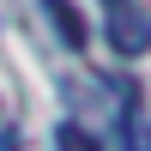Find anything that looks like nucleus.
<instances>
[{
  "label": "nucleus",
  "instance_id": "nucleus-3",
  "mask_svg": "<svg viewBox=\"0 0 151 151\" xmlns=\"http://www.w3.org/2000/svg\"><path fill=\"white\" fill-rule=\"evenodd\" d=\"M121 151H151V121H145L139 97L121 109Z\"/></svg>",
  "mask_w": 151,
  "mask_h": 151
},
{
  "label": "nucleus",
  "instance_id": "nucleus-4",
  "mask_svg": "<svg viewBox=\"0 0 151 151\" xmlns=\"http://www.w3.org/2000/svg\"><path fill=\"white\" fill-rule=\"evenodd\" d=\"M55 151H103V145H97V133H91V127H79V121H67V127L55 133Z\"/></svg>",
  "mask_w": 151,
  "mask_h": 151
},
{
  "label": "nucleus",
  "instance_id": "nucleus-1",
  "mask_svg": "<svg viewBox=\"0 0 151 151\" xmlns=\"http://www.w3.org/2000/svg\"><path fill=\"white\" fill-rule=\"evenodd\" d=\"M109 42H115V55H151V12L133 0L109 6Z\"/></svg>",
  "mask_w": 151,
  "mask_h": 151
},
{
  "label": "nucleus",
  "instance_id": "nucleus-2",
  "mask_svg": "<svg viewBox=\"0 0 151 151\" xmlns=\"http://www.w3.org/2000/svg\"><path fill=\"white\" fill-rule=\"evenodd\" d=\"M42 12H48V24L60 30V42H67V48H85V42H91V30H85V18H79V12L67 6V0H42Z\"/></svg>",
  "mask_w": 151,
  "mask_h": 151
},
{
  "label": "nucleus",
  "instance_id": "nucleus-5",
  "mask_svg": "<svg viewBox=\"0 0 151 151\" xmlns=\"http://www.w3.org/2000/svg\"><path fill=\"white\" fill-rule=\"evenodd\" d=\"M103 6H121V0H103Z\"/></svg>",
  "mask_w": 151,
  "mask_h": 151
}]
</instances>
